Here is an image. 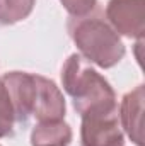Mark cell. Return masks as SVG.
I'll return each instance as SVG.
<instances>
[{
  "mask_svg": "<svg viewBox=\"0 0 145 146\" xmlns=\"http://www.w3.org/2000/svg\"><path fill=\"white\" fill-rule=\"evenodd\" d=\"M144 102L145 88L144 85H138L132 92L125 94L118 109L123 133L137 146H144Z\"/></svg>",
  "mask_w": 145,
  "mask_h": 146,
  "instance_id": "6",
  "label": "cell"
},
{
  "mask_svg": "<svg viewBox=\"0 0 145 146\" xmlns=\"http://www.w3.org/2000/svg\"><path fill=\"white\" fill-rule=\"evenodd\" d=\"M62 85L72 99L73 109L80 115L92 110L118 107V99L111 83L79 53L70 54L63 63Z\"/></svg>",
  "mask_w": 145,
  "mask_h": 146,
  "instance_id": "1",
  "label": "cell"
},
{
  "mask_svg": "<svg viewBox=\"0 0 145 146\" xmlns=\"http://www.w3.org/2000/svg\"><path fill=\"white\" fill-rule=\"evenodd\" d=\"M72 127L62 121H41L31 131V146H70Z\"/></svg>",
  "mask_w": 145,
  "mask_h": 146,
  "instance_id": "7",
  "label": "cell"
},
{
  "mask_svg": "<svg viewBox=\"0 0 145 146\" xmlns=\"http://www.w3.org/2000/svg\"><path fill=\"white\" fill-rule=\"evenodd\" d=\"M36 5V0H0V24L12 26L28 19Z\"/></svg>",
  "mask_w": 145,
  "mask_h": 146,
  "instance_id": "8",
  "label": "cell"
},
{
  "mask_svg": "<svg viewBox=\"0 0 145 146\" xmlns=\"http://www.w3.org/2000/svg\"><path fill=\"white\" fill-rule=\"evenodd\" d=\"M0 146H2V145H0Z\"/></svg>",
  "mask_w": 145,
  "mask_h": 146,
  "instance_id": "11",
  "label": "cell"
},
{
  "mask_svg": "<svg viewBox=\"0 0 145 146\" xmlns=\"http://www.w3.org/2000/svg\"><path fill=\"white\" fill-rule=\"evenodd\" d=\"M15 109L5 83L0 80V138H9L14 134L15 126Z\"/></svg>",
  "mask_w": 145,
  "mask_h": 146,
  "instance_id": "9",
  "label": "cell"
},
{
  "mask_svg": "<svg viewBox=\"0 0 145 146\" xmlns=\"http://www.w3.org/2000/svg\"><path fill=\"white\" fill-rule=\"evenodd\" d=\"M70 17H84L97 10V0H60Z\"/></svg>",
  "mask_w": 145,
  "mask_h": 146,
  "instance_id": "10",
  "label": "cell"
},
{
  "mask_svg": "<svg viewBox=\"0 0 145 146\" xmlns=\"http://www.w3.org/2000/svg\"><path fill=\"white\" fill-rule=\"evenodd\" d=\"M68 34L79 54L103 70L116 66L125 58L126 48L119 34L96 10L84 17H70Z\"/></svg>",
  "mask_w": 145,
  "mask_h": 146,
  "instance_id": "2",
  "label": "cell"
},
{
  "mask_svg": "<svg viewBox=\"0 0 145 146\" xmlns=\"http://www.w3.org/2000/svg\"><path fill=\"white\" fill-rule=\"evenodd\" d=\"M80 117L82 146H125V133L119 126L118 107L85 112Z\"/></svg>",
  "mask_w": 145,
  "mask_h": 146,
  "instance_id": "3",
  "label": "cell"
},
{
  "mask_svg": "<svg viewBox=\"0 0 145 146\" xmlns=\"http://www.w3.org/2000/svg\"><path fill=\"white\" fill-rule=\"evenodd\" d=\"M106 21L118 34L142 39L145 31V0H109Z\"/></svg>",
  "mask_w": 145,
  "mask_h": 146,
  "instance_id": "5",
  "label": "cell"
},
{
  "mask_svg": "<svg viewBox=\"0 0 145 146\" xmlns=\"http://www.w3.org/2000/svg\"><path fill=\"white\" fill-rule=\"evenodd\" d=\"M29 110H31V117H34L38 122L65 119L67 104H65L63 92L56 87L53 80L33 73Z\"/></svg>",
  "mask_w": 145,
  "mask_h": 146,
  "instance_id": "4",
  "label": "cell"
}]
</instances>
